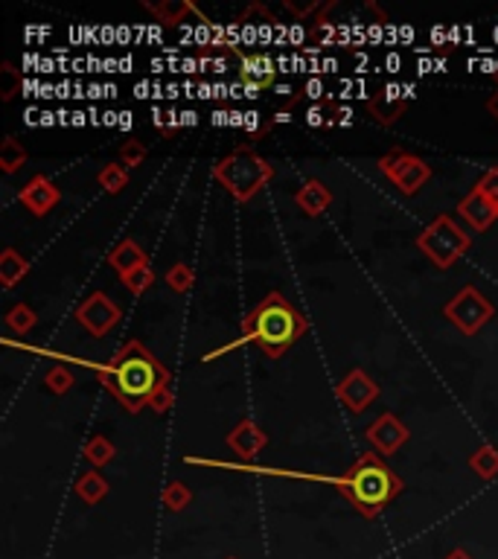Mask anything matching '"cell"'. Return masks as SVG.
Wrapping results in <instances>:
<instances>
[{
    "instance_id": "cell-34",
    "label": "cell",
    "mask_w": 498,
    "mask_h": 559,
    "mask_svg": "<svg viewBox=\"0 0 498 559\" xmlns=\"http://www.w3.org/2000/svg\"><path fill=\"white\" fill-rule=\"evenodd\" d=\"M320 94H324V82H320V79H310V82H306V97L318 99Z\"/></svg>"
},
{
    "instance_id": "cell-10",
    "label": "cell",
    "mask_w": 498,
    "mask_h": 559,
    "mask_svg": "<svg viewBox=\"0 0 498 559\" xmlns=\"http://www.w3.org/2000/svg\"><path fill=\"white\" fill-rule=\"evenodd\" d=\"M368 440L379 454H397L408 440V429L393 414H382L368 429Z\"/></svg>"
},
{
    "instance_id": "cell-28",
    "label": "cell",
    "mask_w": 498,
    "mask_h": 559,
    "mask_svg": "<svg viewBox=\"0 0 498 559\" xmlns=\"http://www.w3.org/2000/svg\"><path fill=\"white\" fill-rule=\"evenodd\" d=\"M73 381H76V379H73L70 367H62V364H58V367H50L47 376H44V385H47L53 393H65V391H70V388H73Z\"/></svg>"
},
{
    "instance_id": "cell-46",
    "label": "cell",
    "mask_w": 498,
    "mask_h": 559,
    "mask_svg": "<svg viewBox=\"0 0 498 559\" xmlns=\"http://www.w3.org/2000/svg\"><path fill=\"white\" fill-rule=\"evenodd\" d=\"M120 128H123V131L131 128V114H128V111H120Z\"/></svg>"
},
{
    "instance_id": "cell-39",
    "label": "cell",
    "mask_w": 498,
    "mask_h": 559,
    "mask_svg": "<svg viewBox=\"0 0 498 559\" xmlns=\"http://www.w3.org/2000/svg\"><path fill=\"white\" fill-rule=\"evenodd\" d=\"M102 123H106V126H120V114L106 111V114H102Z\"/></svg>"
},
{
    "instance_id": "cell-37",
    "label": "cell",
    "mask_w": 498,
    "mask_h": 559,
    "mask_svg": "<svg viewBox=\"0 0 498 559\" xmlns=\"http://www.w3.org/2000/svg\"><path fill=\"white\" fill-rule=\"evenodd\" d=\"M487 111H490L493 120H498V87H495V94L487 99Z\"/></svg>"
},
{
    "instance_id": "cell-6",
    "label": "cell",
    "mask_w": 498,
    "mask_h": 559,
    "mask_svg": "<svg viewBox=\"0 0 498 559\" xmlns=\"http://www.w3.org/2000/svg\"><path fill=\"white\" fill-rule=\"evenodd\" d=\"M493 315H495L493 303L475 286L461 289L455 298L446 303V318L455 323L463 335H475Z\"/></svg>"
},
{
    "instance_id": "cell-12",
    "label": "cell",
    "mask_w": 498,
    "mask_h": 559,
    "mask_svg": "<svg viewBox=\"0 0 498 559\" xmlns=\"http://www.w3.org/2000/svg\"><path fill=\"white\" fill-rule=\"evenodd\" d=\"M405 106H408V97H405V87L400 85H385L382 94L368 99V111L373 114V120H379L382 126L397 123L405 114Z\"/></svg>"
},
{
    "instance_id": "cell-50",
    "label": "cell",
    "mask_w": 498,
    "mask_h": 559,
    "mask_svg": "<svg viewBox=\"0 0 498 559\" xmlns=\"http://www.w3.org/2000/svg\"><path fill=\"white\" fill-rule=\"evenodd\" d=\"M87 114H82V111H73V126H85L87 120H85Z\"/></svg>"
},
{
    "instance_id": "cell-5",
    "label": "cell",
    "mask_w": 498,
    "mask_h": 559,
    "mask_svg": "<svg viewBox=\"0 0 498 559\" xmlns=\"http://www.w3.org/2000/svg\"><path fill=\"white\" fill-rule=\"evenodd\" d=\"M420 251L426 254L437 269H449L455 266V262L470 251V233H466L455 219L449 216H437L434 222L420 233Z\"/></svg>"
},
{
    "instance_id": "cell-49",
    "label": "cell",
    "mask_w": 498,
    "mask_h": 559,
    "mask_svg": "<svg viewBox=\"0 0 498 559\" xmlns=\"http://www.w3.org/2000/svg\"><path fill=\"white\" fill-rule=\"evenodd\" d=\"M87 97H91V99H99V97H106V94H102V87H99V85H91V87H87Z\"/></svg>"
},
{
    "instance_id": "cell-52",
    "label": "cell",
    "mask_w": 498,
    "mask_h": 559,
    "mask_svg": "<svg viewBox=\"0 0 498 559\" xmlns=\"http://www.w3.org/2000/svg\"><path fill=\"white\" fill-rule=\"evenodd\" d=\"M400 65H402L400 56H388V67H391V70H400Z\"/></svg>"
},
{
    "instance_id": "cell-42",
    "label": "cell",
    "mask_w": 498,
    "mask_h": 559,
    "mask_svg": "<svg viewBox=\"0 0 498 559\" xmlns=\"http://www.w3.org/2000/svg\"><path fill=\"white\" fill-rule=\"evenodd\" d=\"M245 85V97H251V99H257V94L262 91L259 85H251V82H242Z\"/></svg>"
},
{
    "instance_id": "cell-16",
    "label": "cell",
    "mask_w": 498,
    "mask_h": 559,
    "mask_svg": "<svg viewBox=\"0 0 498 559\" xmlns=\"http://www.w3.org/2000/svg\"><path fill=\"white\" fill-rule=\"evenodd\" d=\"M108 262H111V269L120 274V277L131 274L135 269L149 266V259H146L143 248H140L137 242H131V239H123L120 245H117L114 251H111V257H108Z\"/></svg>"
},
{
    "instance_id": "cell-23",
    "label": "cell",
    "mask_w": 498,
    "mask_h": 559,
    "mask_svg": "<svg viewBox=\"0 0 498 559\" xmlns=\"http://www.w3.org/2000/svg\"><path fill=\"white\" fill-rule=\"evenodd\" d=\"M85 458L91 461L94 466H106V463L114 458V443H111L108 437L94 434V437L85 443Z\"/></svg>"
},
{
    "instance_id": "cell-9",
    "label": "cell",
    "mask_w": 498,
    "mask_h": 559,
    "mask_svg": "<svg viewBox=\"0 0 498 559\" xmlns=\"http://www.w3.org/2000/svg\"><path fill=\"white\" fill-rule=\"evenodd\" d=\"M339 400L353 411V414H361L376 396H379V385L364 373V371H350L341 381H339Z\"/></svg>"
},
{
    "instance_id": "cell-32",
    "label": "cell",
    "mask_w": 498,
    "mask_h": 559,
    "mask_svg": "<svg viewBox=\"0 0 498 559\" xmlns=\"http://www.w3.org/2000/svg\"><path fill=\"white\" fill-rule=\"evenodd\" d=\"M146 160V146L140 143V140H128V143H123V149H120V164L123 167H140Z\"/></svg>"
},
{
    "instance_id": "cell-36",
    "label": "cell",
    "mask_w": 498,
    "mask_h": 559,
    "mask_svg": "<svg viewBox=\"0 0 498 559\" xmlns=\"http://www.w3.org/2000/svg\"><path fill=\"white\" fill-rule=\"evenodd\" d=\"M306 123H310L312 128H318L320 123H324V111H320L318 106H315V108H310V111H306Z\"/></svg>"
},
{
    "instance_id": "cell-55",
    "label": "cell",
    "mask_w": 498,
    "mask_h": 559,
    "mask_svg": "<svg viewBox=\"0 0 498 559\" xmlns=\"http://www.w3.org/2000/svg\"><path fill=\"white\" fill-rule=\"evenodd\" d=\"M167 97H169V99H175V97H178V87H175V85H169V87H167Z\"/></svg>"
},
{
    "instance_id": "cell-41",
    "label": "cell",
    "mask_w": 498,
    "mask_h": 559,
    "mask_svg": "<svg viewBox=\"0 0 498 559\" xmlns=\"http://www.w3.org/2000/svg\"><path fill=\"white\" fill-rule=\"evenodd\" d=\"M181 67H184L187 73H198V70H201V65L196 62V58H184V65H181Z\"/></svg>"
},
{
    "instance_id": "cell-15",
    "label": "cell",
    "mask_w": 498,
    "mask_h": 559,
    "mask_svg": "<svg viewBox=\"0 0 498 559\" xmlns=\"http://www.w3.org/2000/svg\"><path fill=\"white\" fill-rule=\"evenodd\" d=\"M295 204L306 213V216H320V213H327L330 210V204H332V193L330 189L310 178V181H303V187L295 193Z\"/></svg>"
},
{
    "instance_id": "cell-19",
    "label": "cell",
    "mask_w": 498,
    "mask_h": 559,
    "mask_svg": "<svg viewBox=\"0 0 498 559\" xmlns=\"http://www.w3.org/2000/svg\"><path fill=\"white\" fill-rule=\"evenodd\" d=\"M146 9H149L158 21L164 24H181L187 15H193L196 6L189 4V0H164V4H146Z\"/></svg>"
},
{
    "instance_id": "cell-48",
    "label": "cell",
    "mask_w": 498,
    "mask_h": 559,
    "mask_svg": "<svg viewBox=\"0 0 498 559\" xmlns=\"http://www.w3.org/2000/svg\"><path fill=\"white\" fill-rule=\"evenodd\" d=\"M56 117H58V114L44 111V114H41V126H53V123H56Z\"/></svg>"
},
{
    "instance_id": "cell-18",
    "label": "cell",
    "mask_w": 498,
    "mask_h": 559,
    "mask_svg": "<svg viewBox=\"0 0 498 559\" xmlns=\"http://www.w3.org/2000/svg\"><path fill=\"white\" fill-rule=\"evenodd\" d=\"M26 271H29L26 257H21L15 248H4V254H0V283H4V289L18 286Z\"/></svg>"
},
{
    "instance_id": "cell-7",
    "label": "cell",
    "mask_w": 498,
    "mask_h": 559,
    "mask_svg": "<svg viewBox=\"0 0 498 559\" xmlns=\"http://www.w3.org/2000/svg\"><path fill=\"white\" fill-rule=\"evenodd\" d=\"M379 169L385 178L405 196H414L417 189L432 178V169L422 158L412 152H391L385 158H379Z\"/></svg>"
},
{
    "instance_id": "cell-26",
    "label": "cell",
    "mask_w": 498,
    "mask_h": 559,
    "mask_svg": "<svg viewBox=\"0 0 498 559\" xmlns=\"http://www.w3.org/2000/svg\"><path fill=\"white\" fill-rule=\"evenodd\" d=\"M193 280H196V274H193V269L187 266V262H175V266L167 271L169 289L178 291V294H187L189 289H193Z\"/></svg>"
},
{
    "instance_id": "cell-45",
    "label": "cell",
    "mask_w": 498,
    "mask_h": 559,
    "mask_svg": "<svg viewBox=\"0 0 498 559\" xmlns=\"http://www.w3.org/2000/svg\"><path fill=\"white\" fill-rule=\"evenodd\" d=\"M230 126H245V114L230 111Z\"/></svg>"
},
{
    "instance_id": "cell-44",
    "label": "cell",
    "mask_w": 498,
    "mask_h": 559,
    "mask_svg": "<svg viewBox=\"0 0 498 559\" xmlns=\"http://www.w3.org/2000/svg\"><path fill=\"white\" fill-rule=\"evenodd\" d=\"M198 97H201V99H210V97H216V91H213L210 85H201V87H198Z\"/></svg>"
},
{
    "instance_id": "cell-8",
    "label": "cell",
    "mask_w": 498,
    "mask_h": 559,
    "mask_svg": "<svg viewBox=\"0 0 498 559\" xmlns=\"http://www.w3.org/2000/svg\"><path fill=\"white\" fill-rule=\"evenodd\" d=\"M123 312L120 306H117L106 291H94L87 294V298L79 303L76 309V320L82 323V327L91 332L94 338H106L117 323H120Z\"/></svg>"
},
{
    "instance_id": "cell-47",
    "label": "cell",
    "mask_w": 498,
    "mask_h": 559,
    "mask_svg": "<svg viewBox=\"0 0 498 559\" xmlns=\"http://www.w3.org/2000/svg\"><path fill=\"white\" fill-rule=\"evenodd\" d=\"M149 91V82H137V87H135V94H137V99H143V97H149L146 94Z\"/></svg>"
},
{
    "instance_id": "cell-1",
    "label": "cell",
    "mask_w": 498,
    "mask_h": 559,
    "mask_svg": "<svg viewBox=\"0 0 498 559\" xmlns=\"http://www.w3.org/2000/svg\"><path fill=\"white\" fill-rule=\"evenodd\" d=\"M303 332H306V320H303V315L295 312V306H291L286 298H280V294H269V298L245 318L242 335L237 338V341L210 352V356H204V359L210 361L216 356H222V352L239 350L242 344H251V341H259V347L266 350L269 359H280Z\"/></svg>"
},
{
    "instance_id": "cell-17",
    "label": "cell",
    "mask_w": 498,
    "mask_h": 559,
    "mask_svg": "<svg viewBox=\"0 0 498 559\" xmlns=\"http://www.w3.org/2000/svg\"><path fill=\"white\" fill-rule=\"evenodd\" d=\"M274 73L277 70L269 56H242V62H239V82L269 87L274 82Z\"/></svg>"
},
{
    "instance_id": "cell-29",
    "label": "cell",
    "mask_w": 498,
    "mask_h": 559,
    "mask_svg": "<svg viewBox=\"0 0 498 559\" xmlns=\"http://www.w3.org/2000/svg\"><path fill=\"white\" fill-rule=\"evenodd\" d=\"M189 502H193V493H189V487H184L181 481H172L169 487L164 490V504L169 510H184Z\"/></svg>"
},
{
    "instance_id": "cell-43",
    "label": "cell",
    "mask_w": 498,
    "mask_h": 559,
    "mask_svg": "<svg viewBox=\"0 0 498 559\" xmlns=\"http://www.w3.org/2000/svg\"><path fill=\"white\" fill-rule=\"evenodd\" d=\"M213 123H216V126H225V123H230V114H225V111H216V114H213Z\"/></svg>"
},
{
    "instance_id": "cell-4",
    "label": "cell",
    "mask_w": 498,
    "mask_h": 559,
    "mask_svg": "<svg viewBox=\"0 0 498 559\" xmlns=\"http://www.w3.org/2000/svg\"><path fill=\"white\" fill-rule=\"evenodd\" d=\"M216 178L233 196V201L245 204L271 181V164H266L251 146H239L237 152L216 164Z\"/></svg>"
},
{
    "instance_id": "cell-2",
    "label": "cell",
    "mask_w": 498,
    "mask_h": 559,
    "mask_svg": "<svg viewBox=\"0 0 498 559\" xmlns=\"http://www.w3.org/2000/svg\"><path fill=\"white\" fill-rule=\"evenodd\" d=\"M120 381V405H126L131 414H137L143 405H149V396L158 388L160 379H167L169 371L160 364L140 341H126L123 350L114 352L111 364Z\"/></svg>"
},
{
    "instance_id": "cell-22",
    "label": "cell",
    "mask_w": 498,
    "mask_h": 559,
    "mask_svg": "<svg viewBox=\"0 0 498 559\" xmlns=\"http://www.w3.org/2000/svg\"><path fill=\"white\" fill-rule=\"evenodd\" d=\"M26 164V149L15 140V137H6L4 143H0V167H4L6 175L18 172L21 167Z\"/></svg>"
},
{
    "instance_id": "cell-30",
    "label": "cell",
    "mask_w": 498,
    "mask_h": 559,
    "mask_svg": "<svg viewBox=\"0 0 498 559\" xmlns=\"http://www.w3.org/2000/svg\"><path fill=\"white\" fill-rule=\"evenodd\" d=\"M149 408L155 411V414H167V411L172 408V391H169V376L158 381V388L152 391L149 396Z\"/></svg>"
},
{
    "instance_id": "cell-11",
    "label": "cell",
    "mask_w": 498,
    "mask_h": 559,
    "mask_svg": "<svg viewBox=\"0 0 498 559\" xmlns=\"http://www.w3.org/2000/svg\"><path fill=\"white\" fill-rule=\"evenodd\" d=\"M21 204L24 208L33 213V216H47L58 201H62V193H58V187L50 181V178H44V175H36L33 181H29L21 193H18Z\"/></svg>"
},
{
    "instance_id": "cell-33",
    "label": "cell",
    "mask_w": 498,
    "mask_h": 559,
    "mask_svg": "<svg viewBox=\"0 0 498 559\" xmlns=\"http://www.w3.org/2000/svg\"><path fill=\"white\" fill-rule=\"evenodd\" d=\"M478 193H484L495 208H498V169H490V172H484V178L478 181Z\"/></svg>"
},
{
    "instance_id": "cell-3",
    "label": "cell",
    "mask_w": 498,
    "mask_h": 559,
    "mask_svg": "<svg viewBox=\"0 0 498 559\" xmlns=\"http://www.w3.org/2000/svg\"><path fill=\"white\" fill-rule=\"evenodd\" d=\"M341 493L356 504L361 516L373 519L393 495L402 490V481L391 473V469L376 458V454H361L356 466H350V473L335 481Z\"/></svg>"
},
{
    "instance_id": "cell-25",
    "label": "cell",
    "mask_w": 498,
    "mask_h": 559,
    "mask_svg": "<svg viewBox=\"0 0 498 559\" xmlns=\"http://www.w3.org/2000/svg\"><path fill=\"white\" fill-rule=\"evenodd\" d=\"M6 327L15 332V335H26L29 330L36 327V312L29 306L18 303V306H12L9 312H6Z\"/></svg>"
},
{
    "instance_id": "cell-20",
    "label": "cell",
    "mask_w": 498,
    "mask_h": 559,
    "mask_svg": "<svg viewBox=\"0 0 498 559\" xmlns=\"http://www.w3.org/2000/svg\"><path fill=\"white\" fill-rule=\"evenodd\" d=\"M76 493H79V498H82L85 504H99L102 498H106V493H108V483H106V478L97 475V473H85L76 481Z\"/></svg>"
},
{
    "instance_id": "cell-27",
    "label": "cell",
    "mask_w": 498,
    "mask_h": 559,
    "mask_svg": "<svg viewBox=\"0 0 498 559\" xmlns=\"http://www.w3.org/2000/svg\"><path fill=\"white\" fill-rule=\"evenodd\" d=\"M123 283L131 294H143V291H149L155 286V271L149 266H143V269H135L131 274L123 277Z\"/></svg>"
},
{
    "instance_id": "cell-35",
    "label": "cell",
    "mask_w": 498,
    "mask_h": 559,
    "mask_svg": "<svg viewBox=\"0 0 498 559\" xmlns=\"http://www.w3.org/2000/svg\"><path fill=\"white\" fill-rule=\"evenodd\" d=\"M286 9H289V12H295L298 18H306V15H310L312 9H318V4H306V6H298V4H291V0H286Z\"/></svg>"
},
{
    "instance_id": "cell-54",
    "label": "cell",
    "mask_w": 498,
    "mask_h": 559,
    "mask_svg": "<svg viewBox=\"0 0 498 559\" xmlns=\"http://www.w3.org/2000/svg\"><path fill=\"white\" fill-rule=\"evenodd\" d=\"M300 38H303V29L295 26V29H291V41H300Z\"/></svg>"
},
{
    "instance_id": "cell-24",
    "label": "cell",
    "mask_w": 498,
    "mask_h": 559,
    "mask_svg": "<svg viewBox=\"0 0 498 559\" xmlns=\"http://www.w3.org/2000/svg\"><path fill=\"white\" fill-rule=\"evenodd\" d=\"M99 187L106 189V193H111V196L123 193V189L128 187V172H126L120 164L102 167V172H99Z\"/></svg>"
},
{
    "instance_id": "cell-38",
    "label": "cell",
    "mask_w": 498,
    "mask_h": 559,
    "mask_svg": "<svg viewBox=\"0 0 498 559\" xmlns=\"http://www.w3.org/2000/svg\"><path fill=\"white\" fill-rule=\"evenodd\" d=\"M196 123H198L196 111H181V126H196Z\"/></svg>"
},
{
    "instance_id": "cell-53",
    "label": "cell",
    "mask_w": 498,
    "mask_h": 559,
    "mask_svg": "<svg viewBox=\"0 0 498 559\" xmlns=\"http://www.w3.org/2000/svg\"><path fill=\"white\" fill-rule=\"evenodd\" d=\"M446 559H473V556L466 554V551H452V554H449Z\"/></svg>"
},
{
    "instance_id": "cell-14",
    "label": "cell",
    "mask_w": 498,
    "mask_h": 559,
    "mask_svg": "<svg viewBox=\"0 0 498 559\" xmlns=\"http://www.w3.org/2000/svg\"><path fill=\"white\" fill-rule=\"evenodd\" d=\"M458 213L466 219V225H473L475 230H490L498 222V208L484 193H478V189H473V193L458 204Z\"/></svg>"
},
{
    "instance_id": "cell-31",
    "label": "cell",
    "mask_w": 498,
    "mask_h": 559,
    "mask_svg": "<svg viewBox=\"0 0 498 559\" xmlns=\"http://www.w3.org/2000/svg\"><path fill=\"white\" fill-rule=\"evenodd\" d=\"M0 79H4V85H0V97L4 99H12L15 94H18V87H24V79L18 76V70H15L9 62L0 65Z\"/></svg>"
},
{
    "instance_id": "cell-13",
    "label": "cell",
    "mask_w": 498,
    "mask_h": 559,
    "mask_svg": "<svg viewBox=\"0 0 498 559\" xmlns=\"http://www.w3.org/2000/svg\"><path fill=\"white\" fill-rule=\"evenodd\" d=\"M266 443H269L266 432H262L259 425L251 422V420H242V422L237 425V429H233V432L228 434V446H230L233 452H237L242 461H254Z\"/></svg>"
},
{
    "instance_id": "cell-21",
    "label": "cell",
    "mask_w": 498,
    "mask_h": 559,
    "mask_svg": "<svg viewBox=\"0 0 498 559\" xmlns=\"http://www.w3.org/2000/svg\"><path fill=\"white\" fill-rule=\"evenodd\" d=\"M470 466L475 469V475L478 478H484V481H493L498 478V449L493 446H481L473 458H470Z\"/></svg>"
},
{
    "instance_id": "cell-40",
    "label": "cell",
    "mask_w": 498,
    "mask_h": 559,
    "mask_svg": "<svg viewBox=\"0 0 498 559\" xmlns=\"http://www.w3.org/2000/svg\"><path fill=\"white\" fill-rule=\"evenodd\" d=\"M257 126H259V114H254V111H251V114H245V128H248V131H254Z\"/></svg>"
},
{
    "instance_id": "cell-51",
    "label": "cell",
    "mask_w": 498,
    "mask_h": 559,
    "mask_svg": "<svg viewBox=\"0 0 498 559\" xmlns=\"http://www.w3.org/2000/svg\"><path fill=\"white\" fill-rule=\"evenodd\" d=\"M335 67H339L335 58H324V62H320V70H335Z\"/></svg>"
}]
</instances>
